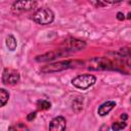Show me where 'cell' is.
Masks as SVG:
<instances>
[{
	"instance_id": "6da1fadb",
	"label": "cell",
	"mask_w": 131,
	"mask_h": 131,
	"mask_svg": "<svg viewBox=\"0 0 131 131\" xmlns=\"http://www.w3.org/2000/svg\"><path fill=\"white\" fill-rule=\"evenodd\" d=\"M33 19L35 23L39 25H49L54 19V13L51 9L47 7H42L37 9L33 14Z\"/></svg>"
},
{
	"instance_id": "7a4b0ae2",
	"label": "cell",
	"mask_w": 131,
	"mask_h": 131,
	"mask_svg": "<svg viewBox=\"0 0 131 131\" xmlns=\"http://www.w3.org/2000/svg\"><path fill=\"white\" fill-rule=\"evenodd\" d=\"M96 82V78L93 75L90 74H83V75H79L77 77H75L72 80V84L82 90L88 89L89 87H91L92 85H94V83Z\"/></svg>"
},
{
	"instance_id": "3957f363",
	"label": "cell",
	"mask_w": 131,
	"mask_h": 131,
	"mask_svg": "<svg viewBox=\"0 0 131 131\" xmlns=\"http://www.w3.org/2000/svg\"><path fill=\"white\" fill-rule=\"evenodd\" d=\"M36 6L37 0H16L11 6V11L15 14H20L33 10Z\"/></svg>"
},
{
	"instance_id": "277c9868",
	"label": "cell",
	"mask_w": 131,
	"mask_h": 131,
	"mask_svg": "<svg viewBox=\"0 0 131 131\" xmlns=\"http://www.w3.org/2000/svg\"><path fill=\"white\" fill-rule=\"evenodd\" d=\"M82 62L79 60H62V61H58L55 63H51L48 64L44 68H42V72L44 73H48V72H57V71H61V70H66L69 68H74L76 67V64H81Z\"/></svg>"
},
{
	"instance_id": "5b68a950",
	"label": "cell",
	"mask_w": 131,
	"mask_h": 131,
	"mask_svg": "<svg viewBox=\"0 0 131 131\" xmlns=\"http://www.w3.org/2000/svg\"><path fill=\"white\" fill-rule=\"evenodd\" d=\"M19 79L20 77L17 71L10 69V68L4 69L2 73V82L5 85H14L19 82Z\"/></svg>"
},
{
	"instance_id": "8992f818",
	"label": "cell",
	"mask_w": 131,
	"mask_h": 131,
	"mask_svg": "<svg viewBox=\"0 0 131 131\" xmlns=\"http://www.w3.org/2000/svg\"><path fill=\"white\" fill-rule=\"evenodd\" d=\"M85 45H86V44H85L84 41H81V40H78V39H73V38H71V39H67V40H64V42H63V44H62V46H63L64 48L61 49V50H66V51H68V50H71V51H74V50H80V49L84 48Z\"/></svg>"
},
{
	"instance_id": "52a82bcc",
	"label": "cell",
	"mask_w": 131,
	"mask_h": 131,
	"mask_svg": "<svg viewBox=\"0 0 131 131\" xmlns=\"http://www.w3.org/2000/svg\"><path fill=\"white\" fill-rule=\"evenodd\" d=\"M66 126H67V121L63 117L61 116H58V117H55L54 119L51 120L50 124H49V130H52V131H62L66 129Z\"/></svg>"
},
{
	"instance_id": "ba28073f",
	"label": "cell",
	"mask_w": 131,
	"mask_h": 131,
	"mask_svg": "<svg viewBox=\"0 0 131 131\" xmlns=\"http://www.w3.org/2000/svg\"><path fill=\"white\" fill-rule=\"evenodd\" d=\"M116 106V102L115 101H106V102H103L97 110V113L99 116L103 117L105 115H107L114 107Z\"/></svg>"
},
{
	"instance_id": "9c48e42d",
	"label": "cell",
	"mask_w": 131,
	"mask_h": 131,
	"mask_svg": "<svg viewBox=\"0 0 131 131\" xmlns=\"http://www.w3.org/2000/svg\"><path fill=\"white\" fill-rule=\"evenodd\" d=\"M5 43H6V46L7 48L10 50V51H13L15 50L16 48V45H17V42H16V39L12 36V35H8L6 37V40H5Z\"/></svg>"
},
{
	"instance_id": "30bf717a",
	"label": "cell",
	"mask_w": 131,
	"mask_h": 131,
	"mask_svg": "<svg viewBox=\"0 0 131 131\" xmlns=\"http://www.w3.org/2000/svg\"><path fill=\"white\" fill-rule=\"evenodd\" d=\"M8 99H9V93L5 89L0 88V107L4 106L8 101Z\"/></svg>"
},
{
	"instance_id": "8fae6325",
	"label": "cell",
	"mask_w": 131,
	"mask_h": 131,
	"mask_svg": "<svg viewBox=\"0 0 131 131\" xmlns=\"http://www.w3.org/2000/svg\"><path fill=\"white\" fill-rule=\"evenodd\" d=\"M37 106H38L39 110L45 111V110H49V108L51 107V103H50L49 101H47V100L42 99V100H39V101L37 102Z\"/></svg>"
},
{
	"instance_id": "7c38bea8",
	"label": "cell",
	"mask_w": 131,
	"mask_h": 131,
	"mask_svg": "<svg viewBox=\"0 0 131 131\" xmlns=\"http://www.w3.org/2000/svg\"><path fill=\"white\" fill-rule=\"evenodd\" d=\"M126 125L127 124H126L125 121H123V122H116V123L113 124L112 129L113 130H122V129H124L126 127Z\"/></svg>"
},
{
	"instance_id": "4fadbf2b",
	"label": "cell",
	"mask_w": 131,
	"mask_h": 131,
	"mask_svg": "<svg viewBox=\"0 0 131 131\" xmlns=\"http://www.w3.org/2000/svg\"><path fill=\"white\" fill-rule=\"evenodd\" d=\"M102 1L105 3H108V4H117V3L122 2L123 0H102Z\"/></svg>"
},
{
	"instance_id": "5bb4252c",
	"label": "cell",
	"mask_w": 131,
	"mask_h": 131,
	"mask_svg": "<svg viewBox=\"0 0 131 131\" xmlns=\"http://www.w3.org/2000/svg\"><path fill=\"white\" fill-rule=\"evenodd\" d=\"M36 114H37L36 112L29 114V116L27 117V120H28V121H32V120H34V119H35V117H36Z\"/></svg>"
},
{
	"instance_id": "9a60e30c",
	"label": "cell",
	"mask_w": 131,
	"mask_h": 131,
	"mask_svg": "<svg viewBox=\"0 0 131 131\" xmlns=\"http://www.w3.org/2000/svg\"><path fill=\"white\" fill-rule=\"evenodd\" d=\"M117 18H118L119 20H123L125 17H124V14H123L122 12H118V13H117Z\"/></svg>"
},
{
	"instance_id": "2e32d148",
	"label": "cell",
	"mask_w": 131,
	"mask_h": 131,
	"mask_svg": "<svg viewBox=\"0 0 131 131\" xmlns=\"http://www.w3.org/2000/svg\"><path fill=\"white\" fill-rule=\"evenodd\" d=\"M127 118H128V117H127V115H126V114H123V115L121 116V119H124V120H127Z\"/></svg>"
}]
</instances>
